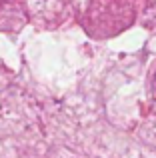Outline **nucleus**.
Instances as JSON below:
<instances>
[]
</instances>
